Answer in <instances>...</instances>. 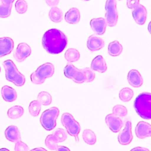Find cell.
I'll return each mask as SVG.
<instances>
[{
	"label": "cell",
	"mask_w": 151,
	"mask_h": 151,
	"mask_svg": "<svg viewBox=\"0 0 151 151\" xmlns=\"http://www.w3.org/2000/svg\"><path fill=\"white\" fill-rule=\"evenodd\" d=\"M67 38L60 30L52 28L43 35L42 44L47 52L57 54L61 52L67 45Z\"/></svg>",
	"instance_id": "6da1fadb"
},
{
	"label": "cell",
	"mask_w": 151,
	"mask_h": 151,
	"mask_svg": "<svg viewBox=\"0 0 151 151\" xmlns=\"http://www.w3.org/2000/svg\"><path fill=\"white\" fill-rule=\"evenodd\" d=\"M64 76L76 83L91 82L95 78V73L89 67L78 69L71 64H67L64 69Z\"/></svg>",
	"instance_id": "7a4b0ae2"
},
{
	"label": "cell",
	"mask_w": 151,
	"mask_h": 151,
	"mask_svg": "<svg viewBox=\"0 0 151 151\" xmlns=\"http://www.w3.org/2000/svg\"><path fill=\"white\" fill-rule=\"evenodd\" d=\"M134 109L142 119H151V93L143 92L134 101Z\"/></svg>",
	"instance_id": "3957f363"
},
{
	"label": "cell",
	"mask_w": 151,
	"mask_h": 151,
	"mask_svg": "<svg viewBox=\"0 0 151 151\" xmlns=\"http://www.w3.org/2000/svg\"><path fill=\"white\" fill-rule=\"evenodd\" d=\"M3 66L5 71L6 79L13 83L17 86H22L25 82V77L17 69L14 62L7 60L3 62Z\"/></svg>",
	"instance_id": "277c9868"
},
{
	"label": "cell",
	"mask_w": 151,
	"mask_h": 151,
	"mask_svg": "<svg viewBox=\"0 0 151 151\" xmlns=\"http://www.w3.org/2000/svg\"><path fill=\"white\" fill-rule=\"evenodd\" d=\"M54 73V67L52 63H46L40 65L31 74V82L34 84H42L45 80L51 77Z\"/></svg>",
	"instance_id": "5b68a950"
},
{
	"label": "cell",
	"mask_w": 151,
	"mask_h": 151,
	"mask_svg": "<svg viewBox=\"0 0 151 151\" xmlns=\"http://www.w3.org/2000/svg\"><path fill=\"white\" fill-rule=\"evenodd\" d=\"M60 110L56 107H52L45 110L40 117V123L47 130H51L56 126V120L59 115Z\"/></svg>",
	"instance_id": "8992f818"
},
{
	"label": "cell",
	"mask_w": 151,
	"mask_h": 151,
	"mask_svg": "<svg viewBox=\"0 0 151 151\" xmlns=\"http://www.w3.org/2000/svg\"><path fill=\"white\" fill-rule=\"evenodd\" d=\"M61 122L63 126L66 129L68 133L74 136L76 142H78V134L80 132V125L78 122H77L74 117L68 113H64L63 114L61 118Z\"/></svg>",
	"instance_id": "52a82bcc"
},
{
	"label": "cell",
	"mask_w": 151,
	"mask_h": 151,
	"mask_svg": "<svg viewBox=\"0 0 151 151\" xmlns=\"http://www.w3.org/2000/svg\"><path fill=\"white\" fill-rule=\"evenodd\" d=\"M116 0H107L105 5V18L107 25L114 27L118 19V12L116 8Z\"/></svg>",
	"instance_id": "ba28073f"
},
{
	"label": "cell",
	"mask_w": 151,
	"mask_h": 151,
	"mask_svg": "<svg viewBox=\"0 0 151 151\" xmlns=\"http://www.w3.org/2000/svg\"><path fill=\"white\" fill-rule=\"evenodd\" d=\"M31 52L30 47L25 42H21L18 45L14 53V57L17 61L22 62L30 55Z\"/></svg>",
	"instance_id": "9c48e42d"
},
{
	"label": "cell",
	"mask_w": 151,
	"mask_h": 151,
	"mask_svg": "<svg viewBox=\"0 0 151 151\" xmlns=\"http://www.w3.org/2000/svg\"><path fill=\"white\" fill-rule=\"evenodd\" d=\"M118 142L123 145H127L130 143L133 139L132 133V123L130 121L126 123L124 129L120 132L118 135Z\"/></svg>",
	"instance_id": "30bf717a"
},
{
	"label": "cell",
	"mask_w": 151,
	"mask_h": 151,
	"mask_svg": "<svg viewBox=\"0 0 151 151\" xmlns=\"http://www.w3.org/2000/svg\"><path fill=\"white\" fill-rule=\"evenodd\" d=\"M105 121L109 128L114 133L119 132L123 126L122 119L113 113L107 114L106 116Z\"/></svg>",
	"instance_id": "8fae6325"
},
{
	"label": "cell",
	"mask_w": 151,
	"mask_h": 151,
	"mask_svg": "<svg viewBox=\"0 0 151 151\" xmlns=\"http://www.w3.org/2000/svg\"><path fill=\"white\" fill-rule=\"evenodd\" d=\"M135 133L139 139L151 136V125L145 122H139L136 126Z\"/></svg>",
	"instance_id": "7c38bea8"
},
{
	"label": "cell",
	"mask_w": 151,
	"mask_h": 151,
	"mask_svg": "<svg viewBox=\"0 0 151 151\" xmlns=\"http://www.w3.org/2000/svg\"><path fill=\"white\" fill-rule=\"evenodd\" d=\"M132 16L137 24L143 25L146 20L147 10L143 5L139 4L132 11Z\"/></svg>",
	"instance_id": "4fadbf2b"
},
{
	"label": "cell",
	"mask_w": 151,
	"mask_h": 151,
	"mask_svg": "<svg viewBox=\"0 0 151 151\" xmlns=\"http://www.w3.org/2000/svg\"><path fill=\"white\" fill-rule=\"evenodd\" d=\"M104 46V40L96 34L90 35L87 41V47L91 51L100 50Z\"/></svg>",
	"instance_id": "5bb4252c"
},
{
	"label": "cell",
	"mask_w": 151,
	"mask_h": 151,
	"mask_svg": "<svg viewBox=\"0 0 151 151\" xmlns=\"http://www.w3.org/2000/svg\"><path fill=\"white\" fill-rule=\"evenodd\" d=\"M90 24L91 29L96 34L102 35L105 32L107 23L103 18H93L90 21Z\"/></svg>",
	"instance_id": "9a60e30c"
},
{
	"label": "cell",
	"mask_w": 151,
	"mask_h": 151,
	"mask_svg": "<svg viewBox=\"0 0 151 151\" xmlns=\"http://www.w3.org/2000/svg\"><path fill=\"white\" fill-rule=\"evenodd\" d=\"M13 48L14 41L11 38H0V57L10 54Z\"/></svg>",
	"instance_id": "2e32d148"
},
{
	"label": "cell",
	"mask_w": 151,
	"mask_h": 151,
	"mask_svg": "<svg viewBox=\"0 0 151 151\" xmlns=\"http://www.w3.org/2000/svg\"><path fill=\"white\" fill-rule=\"evenodd\" d=\"M127 81L129 83L134 87H140L143 83L142 76L136 70H131L128 73Z\"/></svg>",
	"instance_id": "e0dca14e"
},
{
	"label": "cell",
	"mask_w": 151,
	"mask_h": 151,
	"mask_svg": "<svg viewBox=\"0 0 151 151\" xmlns=\"http://www.w3.org/2000/svg\"><path fill=\"white\" fill-rule=\"evenodd\" d=\"M90 68L94 71L104 73L107 70V65L103 57L101 55H97L92 60Z\"/></svg>",
	"instance_id": "ac0fdd59"
},
{
	"label": "cell",
	"mask_w": 151,
	"mask_h": 151,
	"mask_svg": "<svg viewBox=\"0 0 151 151\" xmlns=\"http://www.w3.org/2000/svg\"><path fill=\"white\" fill-rule=\"evenodd\" d=\"M5 136L7 140L12 142H15L21 139L20 132L15 126H9L5 130Z\"/></svg>",
	"instance_id": "d6986e66"
},
{
	"label": "cell",
	"mask_w": 151,
	"mask_h": 151,
	"mask_svg": "<svg viewBox=\"0 0 151 151\" xmlns=\"http://www.w3.org/2000/svg\"><path fill=\"white\" fill-rule=\"evenodd\" d=\"M1 94L3 99L8 102H12L17 98L16 91L8 86H4L2 87Z\"/></svg>",
	"instance_id": "ffe728a7"
},
{
	"label": "cell",
	"mask_w": 151,
	"mask_h": 151,
	"mask_svg": "<svg viewBox=\"0 0 151 151\" xmlns=\"http://www.w3.org/2000/svg\"><path fill=\"white\" fill-rule=\"evenodd\" d=\"M80 14L77 8H71L65 14V20L69 24H77L80 21Z\"/></svg>",
	"instance_id": "44dd1931"
},
{
	"label": "cell",
	"mask_w": 151,
	"mask_h": 151,
	"mask_svg": "<svg viewBox=\"0 0 151 151\" xmlns=\"http://www.w3.org/2000/svg\"><path fill=\"white\" fill-rule=\"evenodd\" d=\"M14 0H1L0 17L6 18L11 14L12 5Z\"/></svg>",
	"instance_id": "7402d4cb"
},
{
	"label": "cell",
	"mask_w": 151,
	"mask_h": 151,
	"mask_svg": "<svg viewBox=\"0 0 151 151\" xmlns=\"http://www.w3.org/2000/svg\"><path fill=\"white\" fill-rule=\"evenodd\" d=\"M122 50L123 47L117 41H114L109 44L108 52L111 56L116 57L119 55Z\"/></svg>",
	"instance_id": "603a6c76"
},
{
	"label": "cell",
	"mask_w": 151,
	"mask_h": 151,
	"mask_svg": "<svg viewBox=\"0 0 151 151\" xmlns=\"http://www.w3.org/2000/svg\"><path fill=\"white\" fill-rule=\"evenodd\" d=\"M49 18L54 22H60L63 19V12L57 6H52L49 11Z\"/></svg>",
	"instance_id": "cb8c5ba5"
},
{
	"label": "cell",
	"mask_w": 151,
	"mask_h": 151,
	"mask_svg": "<svg viewBox=\"0 0 151 151\" xmlns=\"http://www.w3.org/2000/svg\"><path fill=\"white\" fill-rule=\"evenodd\" d=\"M24 114V109L20 106H14L8 109V116L13 119L21 117Z\"/></svg>",
	"instance_id": "d4e9b609"
},
{
	"label": "cell",
	"mask_w": 151,
	"mask_h": 151,
	"mask_svg": "<svg viewBox=\"0 0 151 151\" xmlns=\"http://www.w3.org/2000/svg\"><path fill=\"white\" fill-rule=\"evenodd\" d=\"M82 136L85 143L88 145H94L96 142V134L90 129H85L83 132Z\"/></svg>",
	"instance_id": "484cf974"
},
{
	"label": "cell",
	"mask_w": 151,
	"mask_h": 151,
	"mask_svg": "<svg viewBox=\"0 0 151 151\" xmlns=\"http://www.w3.org/2000/svg\"><path fill=\"white\" fill-rule=\"evenodd\" d=\"M80 54L75 48H68L65 52V58L68 62H76L80 59Z\"/></svg>",
	"instance_id": "4316f807"
},
{
	"label": "cell",
	"mask_w": 151,
	"mask_h": 151,
	"mask_svg": "<svg viewBox=\"0 0 151 151\" xmlns=\"http://www.w3.org/2000/svg\"><path fill=\"white\" fill-rule=\"evenodd\" d=\"M41 109V104L38 100L32 101L28 106V110L29 113L34 117H36L39 114Z\"/></svg>",
	"instance_id": "83f0119b"
},
{
	"label": "cell",
	"mask_w": 151,
	"mask_h": 151,
	"mask_svg": "<svg viewBox=\"0 0 151 151\" xmlns=\"http://www.w3.org/2000/svg\"><path fill=\"white\" fill-rule=\"evenodd\" d=\"M133 94V91L131 88L125 87L120 90L119 92V98L122 101L126 102L130 101L132 99Z\"/></svg>",
	"instance_id": "f1b7e54d"
},
{
	"label": "cell",
	"mask_w": 151,
	"mask_h": 151,
	"mask_svg": "<svg viewBox=\"0 0 151 151\" xmlns=\"http://www.w3.org/2000/svg\"><path fill=\"white\" fill-rule=\"evenodd\" d=\"M37 100L44 106L49 105L52 102L51 96L47 91H41L39 93L37 96Z\"/></svg>",
	"instance_id": "f546056e"
},
{
	"label": "cell",
	"mask_w": 151,
	"mask_h": 151,
	"mask_svg": "<svg viewBox=\"0 0 151 151\" xmlns=\"http://www.w3.org/2000/svg\"><path fill=\"white\" fill-rule=\"evenodd\" d=\"M113 114L117 117H124L127 114V110L126 107L123 105L117 104L113 108Z\"/></svg>",
	"instance_id": "4dcf8cb0"
},
{
	"label": "cell",
	"mask_w": 151,
	"mask_h": 151,
	"mask_svg": "<svg viewBox=\"0 0 151 151\" xmlns=\"http://www.w3.org/2000/svg\"><path fill=\"white\" fill-rule=\"evenodd\" d=\"M45 143L46 146L50 150H55V149L58 147V142L54 137V136L52 134H49L47 136Z\"/></svg>",
	"instance_id": "1f68e13d"
},
{
	"label": "cell",
	"mask_w": 151,
	"mask_h": 151,
	"mask_svg": "<svg viewBox=\"0 0 151 151\" xmlns=\"http://www.w3.org/2000/svg\"><path fill=\"white\" fill-rule=\"evenodd\" d=\"M52 135L57 142H63L67 139V134L65 130L61 128L57 129L52 133Z\"/></svg>",
	"instance_id": "d6a6232c"
},
{
	"label": "cell",
	"mask_w": 151,
	"mask_h": 151,
	"mask_svg": "<svg viewBox=\"0 0 151 151\" xmlns=\"http://www.w3.org/2000/svg\"><path fill=\"white\" fill-rule=\"evenodd\" d=\"M28 8V5L25 0H17L15 2V9L20 14L25 13Z\"/></svg>",
	"instance_id": "836d02e7"
},
{
	"label": "cell",
	"mask_w": 151,
	"mask_h": 151,
	"mask_svg": "<svg viewBox=\"0 0 151 151\" xmlns=\"http://www.w3.org/2000/svg\"><path fill=\"white\" fill-rule=\"evenodd\" d=\"M14 150L15 151H29L28 145L21 141V139L15 142Z\"/></svg>",
	"instance_id": "e575fe53"
},
{
	"label": "cell",
	"mask_w": 151,
	"mask_h": 151,
	"mask_svg": "<svg viewBox=\"0 0 151 151\" xmlns=\"http://www.w3.org/2000/svg\"><path fill=\"white\" fill-rule=\"evenodd\" d=\"M139 1L140 0H127V6L130 9H134L140 4Z\"/></svg>",
	"instance_id": "d590c367"
},
{
	"label": "cell",
	"mask_w": 151,
	"mask_h": 151,
	"mask_svg": "<svg viewBox=\"0 0 151 151\" xmlns=\"http://www.w3.org/2000/svg\"><path fill=\"white\" fill-rule=\"evenodd\" d=\"M45 2L48 5L52 7L56 6L58 5L59 0H45Z\"/></svg>",
	"instance_id": "8d00e7d4"
},
{
	"label": "cell",
	"mask_w": 151,
	"mask_h": 151,
	"mask_svg": "<svg viewBox=\"0 0 151 151\" xmlns=\"http://www.w3.org/2000/svg\"><path fill=\"white\" fill-rule=\"evenodd\" d=\"M130 151H149V150L147 148L145 147H136L133 148Z\"/></svg>",
	"instance_id": "74e56055"
},
{
	"label": "cell",
	"mask_w": 151,
	"mask_h": 151,
	"mask_svg": "<svg viewBox=\"0 0 151 151\" xmlns=\"http://www.w3.org/2000/svg\"><path fill=\"white\" fill-rule=\"evenodd\" d=\"M55 151H70V150L65 146H58Z\"/></svg>",
	"instance_id": "f35d334b"
},
{
	"label": "cell",
	"mask_w": 151,
	"mask_h": 151,
	"mask_svg": "<svg viewBox=\"0 0 151 151\" xmlns=\"http://www.w3.org/2000/svg\"><path fill=\"white\" fill-rule=\"evenodd\" d=\"M29 151H47V150L42 147H37V148L33 149Z\"/></svg>",
	"instance_id": "ab89813d"
},
{
	"label": "cell",
	"mask_w": 151,
	"mask_h": 151,
	"mask_svg": "<svg viewBox=\"0 0 151 151\" xmlns=\"http://www.w3.org/2000/svg\"><path fill=\"white\" fill-rule=\"evenodd\" d=\"M147 29L149 31V32H150V34H151V21L149 22L148 27H147Z\"/></svg>",
	"instance_id": "60d3db41"
},
{
	"label": "cell",
	"mask_w": 151,
	"mask_h": 151,
	"mask_svg": "<svg viewBox=\"0 0 151 151\" xmlns=\"http://www.w3.org/2000/svg\"><path fill=\"white\" fill-rule=\"evenodd\" d=\"M0 151H9V150L6 148H1L0 149Z\"/></svg>",
	"instance_id": "b9f144b4"
},
{
	"label": "cell",
	"mask_w": 151,
	"mask_h": 151,
	"mask_svg": "<svg viewBox=\"0 0 151 151\" xmlns=\"http://www.w3.org/2000/svg\"><path fill=\"white\" fill-rule=\"evenodd\" d=\"M83 1H89V0H83Z\"/></svg>",
	"instance_id": "7bdbcfd3"
},
{
	"label": "cell",
	"mask_w": 151,
	"mask_h": 151,
	"mask_svg": "<svg viewBox=\"0 0 151 151\" xmlns=\"http://www.w3.org/2000/svg\"><path fill=\"white\" fill-rule=\"evenodd\" d=\"M0 72H1V68H0Z\"/></svg>",
	"instance_id": "ee69618b"
},
{
	"label": "cell",
	"mask_w": 151,
	"mask_h": 151,
	"mask_svg": "<svg viewBox=\"0 0 151 151\" xmlns=\"http://www.w3.org/2000/svg\"><path fill=\"white\" fill-rule=\"evenodd\" d=\"M149 151H150V150H149Z\"/></svg>",
	"instance_id": "f6af8a7d"
},
{
	"label": "cell",
	"mask_w": 151,
	"mask_h": 151,
	"mask_svg": "<svg viewBox=\"0 0 151 151\" xmlns=\"http://www.w3.org/2000/svg\"></svg>",
	"instance_id": "bcb514c9"
}]
</instances>
